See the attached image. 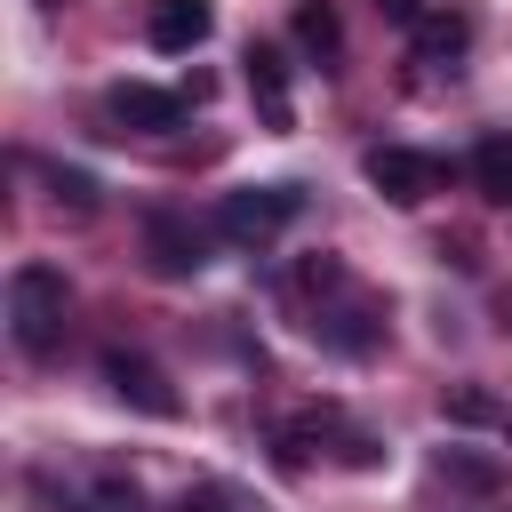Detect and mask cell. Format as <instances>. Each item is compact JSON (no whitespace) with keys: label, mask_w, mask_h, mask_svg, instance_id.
Returning <instances> with one entry per match:
<instances>
[{"label":"cell","mask_w":512,"mask_h":512,"mask_svg":"<svg viewBox=\"0 0 512 512\" xmlns=\"http://www.w3.org/2000/svg\"><path fill=\"white\" fill-rule=\"evenodd\" d=\"M64 304H72V288H64L56 264H16V272H8V336H16V352H32V360L56 352Z\"/></svg>","instance_id":"1"},{"label":"cell","mask_w":512,"mask_h":512,"mask_svg":"<svg viewBox=\"0 0 512 512\" xmlns=\"http://www.w3.org/2000/svg\"><path fill=\"white\" fill-rule=\"evenodd\" d=\"M296 216H304V184H240V192L216 200V232H224L232 248H264V240H280Z\"/></svg>","instance_id":"2"},{"label":"cell","mask_w":512,"mask_h":512,"mask_svg":"<svg viewBox=\"0 0 512 512\" xmlns=\"http://www.w3.org/2000/svg\"><path fill=\"white\" fill-rule=\"evenodd\" d=\"M360 176H368L392 208H424V200L448 184V160H440V152H416V144H368V152H360Z\"/></svg>","instance_id":"3"},{"label":"cell","mask_w":512,"mask_h":512,"mask_svg":"<svg viewBox=\"0 0 512 512\" xmlns=\"http://www.w3.org/2000/svg\"><path fill=\"white\" fill-rule=\"evenodd\" d=\"M144 256H152L160 280H192L208 264V224H192L184 208H152L144 216Z\"/></svg>","instance_id":"4"},{"label":"cell","mask_w":512,"mask_h":512,"mask_svg":"<svg viewBox=\"0 0 512 512\" xmlns=\"http://www.w3.org/2000/svg\"><path fill=\"white\" fill-rule=\"evenodd\" d=\"M104 384H112L136 416H152V424H176V416H184V392H176L144 352H104Z\"/></svg>","instance_id":"5"},{"label":"cell","mask_w":512,"mask_h":512,"mask_svg":"<svg viewBox=\"0 0 512 512\" xmlns=\"http://www.w3.org/2000/svg\"><path fill=\"white\" fill-rule=\"evenodd\" d=\"M184 88H144V80H112L104 88V112L120 120V128H136V136H160V128H176L184 120Z\"/></svg>","instance_id":"6"},{"label":"cell","mask_w":512,"mask_h":512,"mask_svg":"<svg viewBox=\"0 0 512 512\" xmlns=\"http://www.w3.org/2000/svg\"><path fill=\"white\" fill-rule=\"evenodd\" d=\"M208 32H216V8L208 0H144V40L160 56H192Z\"/></svg>","instance_id":"7"},{"label":"cell","mask_w":512,"mask_h":512,"mask_svg":"<svg viewBox=\"0 0 512 512\" xmlns=\"http://www.w3.org/2000/svg\"><path fill=\"white\" fill-rule=\"evenodd\" d=\"M248 96H256V112H264V128H296V104H288V56L272 48V40H248Z\"/></svg>","instance_id":"8"},{"label":"cell","mask_w":512,"mask_h":512,"mask_svg":"<svg viewBox=\"0 0 512 512\" xmlns=\"http://www.w3.org/2000/svg\"><path fill=\"white\" fill-rule=\"evenodd\" d=\"M464 176H472V192H480V200L512 208V136H480V144H472V160H464Z\"/></svg>","instance_id":"9"},{"label":"cell","mask_w":512,"mask_h":512,"mask_svg":"<svg viewBox=\"0 0 512 512\" xmlns=\"http://www.w3.org/2000/svg\"><path fill=\"white\" fill-rule=\"evenodd\" d=\"M296 48H304V56H320V64H336L344 24H336V8H328V0H296Z\"/></svg>","instance_id":"10"},{"label":"cell","mask_w":512,"mask_h":512,"mask_svg":"<svg viewBox=\"0 0 512 512\" xmlns=\"http://www.w3.org/2000/svg\"><path fill=\"white\" fill-rule=\"evenodd\" d=\"M408 40H416V56H424V64H456V56H464V40H472V24H464V16H416V24H408Z\"/></svg>","instance_id":"11"},{"label":"cell","mask_w":512,"mask_h":512,"mask_svg":"<svg viewBox=\"0 0 512 512\" xmlns=\"http://www.w3.org/2000/svg\"><path fill=\"white\" fill-rule=\"evenodd\" d=\"M48 184H56V200H64L72 216L96 208V176H88V168H48Z\"/></svg>","instance_id":"12"},{"label":"cell","mask_w":512,"mask_h":512,"mask_svg":"<svg viewBox=\"0 0 512 512\" xmlns=\"http://www.w3.org/2000/svg\"><path fill=\"white\" fill-rule=\"evenodd\" d=\"M440 408H448V416H456V424H496V416H504V408H496V400H488V392H448V400H440Z\"/></svg>","instance_id":"13"},{"label":"cell","mask_w":512,"mask_h":512,"mask_svg":"<svg viewBox=\"0 0 512 512\" xmlns=\"http://www.w3.org/2000/svg\"><path fill=\"white\" fill-rule=\"evenodd\" d=\"M440 472H448V480H464V488H496V480H504L496 464H480V456H456V448L440 456Z\"/></svg>","instance_id":"14"},{"label":"cell","mask_w":512,"mask_h":512,"mask_svg":"<svg viewBox=\"0 0 512 512\" xmlns=\"http://www.w3.org/2000/svg\"><path fill=\"white\" fill-rule=\"evenodd\" d=\"M376 8H384L392 24H416V16H424V0H376Z\"/></svg>","instance_id":"15"},{"label":"cell","mask_w":512,"mask_h":512,"mask_svg":"<svg viewBox=\"0 0 512 512\" xmlns=\"http://www.w3.org/2000/svg\"><path fill=\"white\" fill-rule=\"evenodd\" d=\"M64 512H88V504H64Z\"/></svg>","instance_id":"16"}]
</instances>
